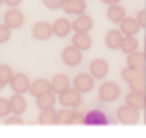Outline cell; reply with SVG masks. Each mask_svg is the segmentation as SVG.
<instances>
[{
    "instance_id": "cell-21",
    "label": "cell",
    "mask_w": 146,
    "mask_h": 138,
    "mask_svg": "<svg viewBox=\"0 0 146 138\" xmlns=\"http://www.w3.org/2000/svg\"><path fill=\"white\" fill-rule=\"evenodd\" d=\"M50 86H52V92H54V94H60V92H64V90L70 86V80H68L66 74H56V76L52 78Z\"/></svg>"
},
{
    "instance_id": "cell-1",
    "label": "cell",
    "mask_w": 146,
    "mask_h": 138,
    "mask_svg": "<svg viewBox=\"0 0 146 138\" xmlns=\"http://www.w3.org/2000/svg\"><path fill=\"white\" fill-rule=\"evenodd\" d=\"M122 78L130 84V88L132 90H136V92H144V74H142V70H134V68H124L122 70Z\"/></svg>"
},
{
    "instance_id": "cell-34",
    "label": "cell",
    "mask_w": 146,
    "mask_h": 138,
    "mask_svg": "<svg viewBox=\"0 0 146 138\" xmlns=\"http://www.w3.org/2000/svg\"><path fill=\"white\" fill-rule=\"evenodd\" d=\"M22 2V0H4V4H8V6H18Z\"/></svg>"
},
{
    "instance_id": "cell-18",
    "label": "cell",
    "mask_w": 146,
    "mask_h": 138,
    "mask_svg": "<svg viewBox=\"0 0 146 138\" xmlns=\"http://www.w3.org/2000/svg\"><path fill=\"white\" fill-rule=\"evenodd\" d=\"M54 104H56V96H54V92H52V90H48V92H44V94L36 96V106H38L40 110L54 108Z\"/></svg>"
},
{
    "instance_id": "cell-30",
    "label": "cell",
    "mask_w": 146,
    "mask_h": 138,
    "mask_svg": "<svg viewBox=\"0 0 146 138\" xmlns=\"http://www.w3.org/2000/svg\"><path fill=\"white\" fill-rule=\"evenodd\" d=\"M6 124H8V126H20V124H24V122H22L20 114H14V112H12V116H10V114L6 116Z\"/></svg>"
},
{
    "instance_id": "cell-11",
    "label": "cell",
    "mask_w": 146,
    "mask_h": 138,
    "mask_svg": "<svg viewBox=\"0 0 146 138\" xmlns=\"http://www.w3.org/2000/svg\"><path fill=\"white\" fill-rule=\"evenodd\" d=\"M84 124H88V126H106V124H108V118H106V114L100 112V110H90V112L84 116Z\"/></svg>"
},
{
    "instance_id": "cell-6",
    "label": "cell",
    "mask_w": 146,
    "mask_h": 138,
    "mask_svg": "<svg viewBox=\"0 0 146 138\" xmlns=\"http://www.w3.org/2000/svg\"><path fill=\"white\" fill-rule=\"evenodd\" d=\"M62 60H64V64H68V66H78V64L82 62V50L76 48L74 44H72V46H66V48L62 50Z\"/></svg>"
},
{
    "instance_id": "cell-8",
    "label": "cell",
    "mask_w": 146,
    "mask_h": 138,
    "mask_svg": "<svg viewBox=\"0 0 146 138\" xmlns=\"http://www.w3.org/2000/svg\"><path fill=\"white\" fill-rule=\"evenodd\" d=\"M52 34H54V30H52V24L50 22H36L32 26V36L36 40H48Z\"/></svg>"
},
{
    "instance_id": "cell-7",
    "label": "cell",
    "mask_w": 146,
    "mask_h": 138,
    "mask_svg": "<svg viewBox=\"0 0 146 138\" xmlns=\"http://www.w3.org/2000/svg\"><path fill=\"white\" fill-rule=\"evenodd\" d=\"M10 88H12V92H18V94L28 92V90H30V80H28V76L22 74V72L12 74V78H10Z\"/></svg>"
},
{
    "instance_id": "cell-29",
    "label": "cell",
    "mask_w": 146,
    "mask_h": 138,
    "mask_svg": "<svg viewBox=\"0 0 146 138\" xmlns=\"http://www.w3.org/2000/svg\"><path fill=\"white\" fill-rule=\"evenodd\" d=\"M8 114H12V110H10V98H0V118H6Z\"/></svg>"
},
{
    "instance_id": "cell-24",
    "label": "cell",
    "mask_w": 146,
    "mask_h": 138,
    "mask_svg": "<svg viewBox=\"0 0 146 138\" xmlns=\"http://www.w3.org/2000/svg\"><path fill=\"white\" fill-rule=\"evenodd\" d=\"M144 54H140V52H130L128 54V66L130 68H134V70H144Z\"/></svg>"
},
{
    "instance_id": "cell-37",
    "label": "cell",
    "mask_w": 146,
    "mask_h": 138,
    "mask_svg": "<svg viewBox=\"0 0 146 138\" xmlns=\"http://www.w3.org/2000/svg\"><path fill=\"white\" fill-rule=\"evenodd\" d=\"M0 90H2V82H0Z\"/></svg>"
},
{
    "instance_id": "cell-32",
    "label": "cell",
    "mask_w": 146,
    "mask_h": 138,
    "mask_svg": "<svg viewBox=\"0 0 146 138\" xmlns=\"http://www.w3.org/2000/svg\"><path fill=\"white\" fill-rule=\"evenodd\" d=\"M42 2H44V6H46V8L54 10V8H60V6L64 4V0H42Z\"/></svg>"
},
{
    "instance_id": "cell-27",
    "label": "cell",
    "mask_w": 146,
    "mask_h": 138,
    "mask_svg": "<svg viewBox=\"0 0 146 138\" xmlns=\"http://www.w3.org/2000/svg\"><path fill=\"white\" fill-rule=\"evenodd\" d=\"M72 122H74V108H66L64 106V110L58 112L56 124H72Z\"/></svg>"
},
{
    "instance_id": "cell-38",
    "label": "cell",
    "mask_w": 146,
    "mask_h": 138,
    "mask_svg": "<svg viewBox=\"0 0 146 138\" xmlns=\"http://www.w3.org/2000/svg\"><path fill=\"white\" fill-rule=\"evenodd\" d=\"M2 2H4V0H0V4H2Z\"/></svg>"
},
{
    "instance_id": "cell-36",
    "label": "cell",
    "mask_w": 146,
    "mask_h": 138,
    "mask_svg": "<svg viewBox=\"0 0 146 138\" xmlns=\"http://www.w3.org/2000/svg\"><path fill=\"white\" fill-rule=\"evenodd\" d=\"M144 110H146V96H144ZM144 122H146V116H144Z\"/></svg>"
},
{
    "instance_id": "cell-15",
    "label": "cell",
    "mask_w": 146,
    "mask_h": 138,
    "mask_svg": "<svg viewBox=\"0 0 146 138\" xmlns=\"http://www.w3.org/2000/svg\"><path fill=\"white\" fill-rule=\"evenodd\" d=\"M90 74H92L94 78H104V76L108 74V62H106L104 58L92 60V64H90Z\"/></svg>"
},
{
    "instance_id": "cell-31",
    "label": "cell",
    "mask_w": 146,
    "mask_h": 138,
    "mask_svg": "<svg viewBox=\"0 0 146 138\" xmlns=\"http://www.w3.org/2000/svg\"><path fill=\"white\" fill-rule=\"evenodd\" d=\"M8 38H10V28L6 24H0V44L8 42Z\"/></svg>"
},
{
    "instance_id": "cell-13",
    "label": "cell",
    "mask_w": 146,
    "mask_h": 138,
    "mask_svg": "<svg viewBox=\"0 0 146 138\" xmlns=\"http://www.w3.org/2000/svg\"><path fill=\"white\" fill-rule=\"evenodd\" d=\"M52 30H54V36L66 38V36L72 32V22H68L66 18H58V20H54V24H52Z\"/></svg>"
},
{
    "instance_id": "cell-20",
    "label": "cell",
    "mask_w": 146,
    "mask_h": 138,
    "mask_svg": "<svg viewBox=\"0 0 146 138\" xmlns=\"http://www.w3.org/2000/svg\"><path fill=\"white\" fill-rule=\"evenodd\" d=\"M72 44L84 52V50H88V48L92 46V38L88 36V32H76V34L72 36Z\"/></svg>"
},
{
    "instance_id": "cell-33",
    "label": "cell",
    "mask_w": 146,
    "mask_h": 138,
    "mask_svg": "<svg viewBox=\"0 0 146 138\" xmlns=\"http://www.w3.org/2000/svg\"><path fill=\"white\" fill-rule=\"evenodd\" d=\"M144 22H146V10H140V14H138V24L144 26Z\"/></svg>"
},
{
    "instance_id": "cell-26",
    "label": "cell",
    "mask_w": 146,
    "mask_h": 138,
    "mask_svg": "<svg viewBox=\"0 0 146 138\" xmlns=\"http://www.w3.org/2000/svg\"><path fill=\"white\" fill-rule=\"evenodd\" d=\"M136 48H138V40H136V36H124V38H122L120 50H122L124 54H130V52H134Z\"/></svg>"
},
{
    "instance_id": "cell-5",
    "label": "cell",
    "mask_w": 146,
    "mask_h": 138,
    "mask_svg": "<svg viewBox=\"0 0 146 138\" xmlns=\"http://www.w3.org/2000/svg\"><path fill=\"white\" fill-rule=\"evenodd\" d=\"M4 24L10 28V30H14V28H20L22 24H24V14L16 8V6H10V10L4 14Z\"/></svg>"
},
{
    "instance_id": "cell-3",
    "label": "cell",
    "mask_w": 146,
    "mask_h": 138,
    "mask_svg": "<svg viewBox=\"0 0 146 138\" xmlns=\"http://www.w3.org/2000/svg\"><path fill=\"white\" fill-rule=\"evenodd\" d=\"M118 96H120V86L116 82H104L98 88V98L102 102H114Z\"/></svg>"
},
{
    "instance_id": "cell-9",
    "label": "cell",
    "mask_w": 146,
    "mask_h": 138,
    "mask_svg": "<svg viewBox=\"0 0 146 138\" xmlns=\"http://www.w3.org/2000/svg\"><path fill=\"white\" fill-rule=\"evenodd\" d=\"M74 88H78L80 92H90L94 88V76L92 74H76L74 78Z\"/></svg>"
},
{
    "instance_id": "cell-12",
    "label": "cell",
    "mask_w": 146,
    "mask_h": 138,
    "mask_svg": "<svg viewBox=\"0 0 146 138\" xmlns=\"http://www.w3.org/2000/svg\"><path fill=\"white\" fill-rule=\"evenodd\" d=\"M62 8H64L66 14L76 16V14H82V12L86 10V2H84V0H64Z\"/></svg>"
},
{
    "instance_id": "cell-19",
    "label": "cell",
    "mask_w": 146,
    "mask_h": 138,
    "mask_svg": "<svg viewBox=\"0 0 146 138\" xmlns=\"http://www.w3.org/2000/svg\"><path fill=\"white\" fill-rule=\"evenodd\" d=\"M106 16H108V20L110 22H122L124 20V16H126V10L120 6V4H110L108 6V10H106Z\"/></svg>"
},
{
    "instance_id": "cell-28",
    "label": "cell",
    "mask_w": 146,
    "mask_h": 138,
    "mask_svg": "<svg viewBox=\"0 0 146 138\" xmlns=\"http://www.w3.org/2000/svg\"><path fill=\"white\" fill-rule=\"evenodd\" d=\"M12 68L8 66V64H0V82H2V86L4 84H10V78H12Z\"/></svg>"
},
{
    "instance_id": "cell-22",
    "label": "cell",
    "mask_w": 146,
    "mask_h": 138,
    "mask_svg": "<svg viewBox=\"0 0 146 138\" xmlns=\"http://www.w3.org/2000/svg\"><path fill=\"white\" fill-rule=\"evenodd\" d=\"M10 110H12L14 114H22V112L26 110V100H24L22 94H18V92L12 94V98H10Z\"/></svg>"
},
{
    "instance_id": "cell-23",
    "label": "cell",
    "mask_w": 146,
    "mask_h": 138,
    "mask_svg": "<svg viewBox=\"0 0 146 138\" xmlns=\"http://www.w3.org/2000/svg\"><path fill=\"white\" fill-rule=\"evenodd\" d=\"M58 120V112L54 108H46V110H40V116H38V122L44 124V126H50V124H56Z\"/></svg>"
},
{
    "instance_id": "cell-17",
    "label": "cell",
    "mask_w": 146,
    "mask_h": 138,
    "mask_svg": "<svg viewBox=\"0 0 146 138\" xmlns=\"http://www.w3.org/2000/svg\"><path fill=\"white\" fill-rule=\"evenodd\" d=\"M48 90H52V86H50V82L46 78H36L34 82H30V94L32 96H40V94H44Z\"/></svg>"
},
{
    "instance_id": "cell-4",
    "label": "cell",
    "mask_w": 146,
    "mask_h": 138,
    "mask_svg": "<svg viewBox=\"0 0 146 138\" xmlns=\"http://www.w3.org/2000/svg\"><path fill=\"white\" fill-rule=\"evenodd\" d=\"M140 110L138 108H134V106H130V104H124V106H120L118 110H116V118L122 122V124H136L138 122V114Z\"/></svg>"
},
{
    "instance_id": "cell-35",
    "label": "cell",
    "mask_w": 146,
    "mask_h": 138,
    "mask_svg": "<svg viewBox=\"0 0 146 138\" xmlns=\"http://www.w3.org/2000/svg\"><path fill=\"white\" fill-rule=\"evenodd\" d=\"M102 2H104V4H108V6H110V4H118V2H120V0H102Z\"/></svg>"
},
{
    "instance_id": "cell-25",
    "label": "cell",
    "mask_w": 146,
    "mask_h": 138,
    "mask_svg": "<svg viewBox=\"0 0 146 138\" xmlns=\"http://www.w3.org/2000/svg\"><path fill=\"white\" fill-rule=\"evenodd\" d=\"M126 104H130V106H134V108H144V92H136V90H132L128 96H126Z\"/></svg>"
},
{
    "instance_id": "cell-2",
    "label": "cell",
    "mask_w": 146,
    "mask_h": 138,
    "mask_svg": "<svg viewBox=\"0 0 146 138\" xmlns=\"http://www.w3.org/2000/svg\"><path fill=\"white\" fill-rule=\"evenodd\" d=\"M80 102H82V92L78 90V88H66L64 92H60V104L62 106H66V108H76V106H80Z\"/></svg>"
},
{
    "instance_id": "cell-10",
    "label": "cell",
    "mask_w": 146,
    "mask_h": 138,
    "mask_svg": "<svg viewBox=\"0 0 146 138\" xmlns=\"http://www.w3.org/2000/svg\"><path fill=\"white\" fill-rule=\"evenodd\" d=\"M92 28V18L88 14H76V18L72 20V30L74 32H88Z\"/></svg>"
},
{
    "instance_id": "cell-14",
    "label": "cell",
    "mask_w": 146,
    "mask_h": 138,
    "mask_svg": "<svg viewBox=\"0 0 146 138\" xmlns=\"http://www.w3.org/2000/svg\"><path fill=\"white\" fill-rule=\"evenodd\" d=\"M140 28H142V26L138 24V20L128 18V16H124V20L120 22V30H122V34H124V36H136Z\"/></svg>"
},
{
    "instance_id": "cell-16",
    "label": "cell",
    "mask_w": 146,
    "mask_h": 138,
    "mask_svg": "<svg viewBox=\"0 0 146 138\" xmlns=\"http://www.w3.org/2000/svg\"><path fill=\"white\" fill-rule=\"evenodd\" d=\"M122 38H124L122 30H110V32L106 34V38H104V42H106V46H108L110 50H118L120 44H122Z\"/></svg>"
}]
</instances>
